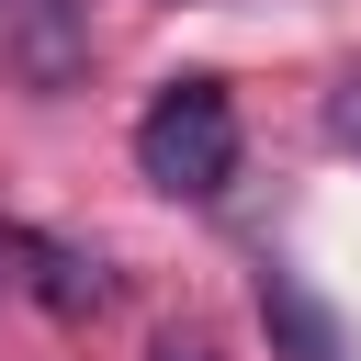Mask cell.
<instances>
[{
  "instance_id": "obj_2",
  "label": "cell",
  "mask_w": 361,
  "mask_h": 361,
  "mask_svg": "<svg viewBox=\"0 0 361 361\" xmlns=\"http://www.w3.org/2000/svg\"><path fill=\"white\" fill-rule=\"evenodd\" d=\"M259 327H271V350H282V361H361L350 316H338L305 271H282V259H259Z\"/></svg>"
},
{
  "instance_id": "obj_1",
  "label": "cell",
  "mask_w": 361,
  "mask_h": 361,
  "mask_svg": "<svg viewBox=\"0 0 361 361\" xmlns=\"http://www.w3.org/2000/svg\"><path fill=\"white\" fill-rule=\"evenodd\" d=\"M135 180L169 192V203H214L237 180V102H226V79H169L135 113Z\"/></svg>"
},
{
  "instance_id": "obj_5",
  "label": "cell",
  "mask_w": 361,
  "mask_h": 361,
  "mask_svg": "<svg viewBox=\"0 0 361 361\" xmlns=\"http://www.w3.org/2000/svg\"><path fill=\"white\" fill-rule=\"evenodd\" d=\"M147 361H214V338H192V327H169V338H158Z\"/></svg>"
},
{
  "instance_id": "obj_3",
  "label": "cell",
  "mask_w": 361,
  "mask_h": 361,
  "mask_svg": "<svg viewBox=\"0 0 361 361\" xmlns=\"http://www.w3.org/2000/svg\"><path fill=\"white\" fill-rule=\"evenodd\" d=\"M0 248L23 259V293H34L45 316H102V305H113V271H102V248H79V237H45V226H11Z\"/></svg>"
},
{
  "instance_id": "obj_4",
  "label": "cell",
  "mask_w": 361,
  "mask_h": 361,
  "mask_svg": "<svg viewBox=\"0 0 361 361\" xmlns=\"http://www.w3.org/2000/svg\"><path fill=\"white\" fill-rule=\"evenodd\" d=\"M327 135H338V147H361V68L327 90Z\"/></svg>"
}]
</instances>
